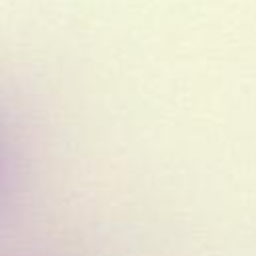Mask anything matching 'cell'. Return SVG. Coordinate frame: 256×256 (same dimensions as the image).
Segmentation results:
<instances>
[{"mask_svg":"<svg viewBox=\"0 0 256 256\" xmlns=\"http://www.w3.org/2000/svg\"><path fill=\"white\" fill-rule=\"evenodd\" d=\"M2 180H4V160L0 158V186H2Z\"/></svg>","mask_w":256,"mask_h":256,"instance_id":"6da1fadb","label":"cell"}]
</instances>
